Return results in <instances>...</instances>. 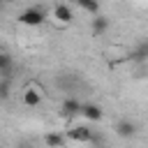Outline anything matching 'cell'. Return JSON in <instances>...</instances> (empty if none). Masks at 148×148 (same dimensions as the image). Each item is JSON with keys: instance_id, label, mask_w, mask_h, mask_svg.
Returning a JSON list of instances; mask_svg holds the SVG:
<instances>
[{"instance_id": "obj_2", "label": "cell", "mask_w": 148, "mask_h": 148, "mask_svg": "<svg viewBox=\"0 0 148 148\" xmlns=\"http://www.w3.org/2000/svg\"><path fill=\"white\" fill-rule=\"evenodd\" d=\"M23 104H25V106H30V109L39 106V104H42V90H39V88H35V86L25 88V90H23Z\"/></svg>"}, {"instance_id": "obj_16", "label": "cell", "mask_w": 148, "mask_h": 148, "mask_svg": "<svg viewBox=\"0 0 148 148\" xmlns=\"http://www.w3.org/2000/svg\"><path fill=\"white\" fill-rule=\"evenodd\" d=\"M0 148H2V146H0Z\"/></svg>"}, {"instance_id": "obj_10", "label": "cell", "mask_w": 148, "mask_h": 148, "mask_svg": "<svg viewBox=\"0 0 148 148\" xmlns=\"http://www.w3.org/2000/svg\"><path fill=\"white\" fill-rule=\"evenodd\" d=\"M9 72H12V56L0 51V74H2V79H9Z\"/></svg>"}, {"instance_id": "obj_8", "label": "cell", "mask_w": 148, "mask_h": 148, "mask_svg": "<svg viewBox=\"0 0 148 148\" xmlns=\"http://www.w3.org/2000/svg\"><path fill=\"white\" fill-rule=\"evenodd\" d=\"M44 146H46V148H62V146H65V136L58 134V132H49V134L44 136Z\"/></svg>"}, {"instance_id": "obj_1", "label": "cell", "mask_w": 148, "mask_h": 148, "mask_svg": "<svg viewBox=\"0 0 148 148\" xmlns=\"http://www.w3.org/2000/svg\"><path fill=\"white\" fill-rule=\"evenodd\" d=\"M44 12L42 9H37V7H30V9H25V12H21L18 14V23H23V25H30V28H37V25H42L44 23Z\"/></svg>"}, {"instance_id": "obj_9", "label": "cell", "mask_w": 148, "mask_h": 148, "mask_svg": "<svg viewBox=\"0 0 148 148\" xmlns=\"http://www.w3.org/2000/svg\"><path fill=\"white\" fill-rule=\"evenodd\" d=\"M90 30H92V35H104V32L109 30V21H106L104 16H95V18H92Z\"/></svg>"}, {"instance_id": "obj_7", "label": "cell", "mask_w": 148, "mask_h": 148, "mask_svg": "<svg viewBox=\"0 0 148 148\" xmlns=\"http://www.w3.org/2000/svg\"><path fill=\"white\" fill-rule=\"evenodd\" d=\"M116 134H118V136H125V139H127V136H134V134H136V125L130 123V120H120V123L116 125Z\"/></svg>"}, {"instance_id": "obj_14", "label": "cell", "mask_w": 148, "mask_h": 148, "mask_svg": "<svg viewBox=\"0 0 148 148\" xmlns=\"http://www.w3.org/2000/svg\"><path fill=\"white\" fill-rule=\"evenodd\" d=\"M5 2H14V0H5Z\"/></svg>"}, {"instance_id": "obj_5", "label": "cell", "mask_w": 148, "mask_h": 148, "mask_svg": "<svg viewBox=\"0 0 148 148\" xmlns=\"http://www.w3.org/2000/svg\"><path fill=\"white\" fill-rule=\"evenodd\" d=\"M67 139H72V141H90L92 139V132L86 125H79V127L67 130Z\"/></svg>"}, {"instance_id": "obj_12", "label": "cell", "mask_w": 148, "mask_h": 148, "mask_svg": "<svg viewBox=\"0 0 148 148\" xmlns=\"http://www.w3.org/2000/svg\"><path fill=\"white\" fill-rule=\"evenodd\" d=\"M9 97V79H2L0 81V99H7Z\"/></svg>"}, {"instance_id": "obj_6", "label": "cell", "mask_w": 148, "mask_h": 148, "mask_svg": "<svg viewBox=\"0 0 148 148\" xmlns=\"http://www.w3.org/2000/svg\"><path fill=\"white\" fill-rule=\"evenodd\" d=\"M60 111H62V116H65V118L79 116V113H81V102H76L74 97H69V99H65V102H62Z\"/></svg>"}, {"instance_id": "obj_11", "label": "cell", "mask_w": 148, "mask_h": 148, "mask_svg": "<svg viewBox=\"0 0 148 148\" xmlns=\"http://www.w3.org/2000/svg\"><path fill=\"white\" fill-rule=\"evenodd\" d=\"M76 5H79L81 9H86V12H90V14H95V16H97V9H99L97 0H76Z\"/></svg>"}, {"instance_id": "obj_13", "label": "cell", "mask_w": 148, "mask_h": 148, "mask_svg": "<svg viewBox=\"0 0 148 148\" xmlns=\"http://www.w3.org/2000/svg\"><path fill=\"white\" fill-rule=\"evenodd\" d=\"M132 58H134V60H139V62H141V60H143V58H146V44H141V46H139V49H136V51H134V53H132Z\"/></svg>"}, {"instance_id": "obj_4", "label": "cell", "mask_w": 148, "mask_h": 148, "mask_svg": "<svg viewBox=\"0 0 148 148\" xmlns=\"http://www.w3.org/2000/svg\"><path fill=\"white\" fill-rule=\"evenodd\" d=\"M53 18H56L58 23H62V25H69L72 18H74V14H72V9H69L67 5H56V7H53Z\"/></svg>"}, {"instance_id": "obj_15", "label": "cell", "mask_w": 148, "mask_h": 148, "mask_svg": "<svg viewBox=\"0 0 148 148\" xmlns=\"http://www.w3.org/2000/svg\"><path fill=\"white\" fill-rule=\"evenodd\" d=\"M74 2H76V0H74Z\"/></svg>"}, {"instance_id": "obj_3", "label": "cell", "mask_w": 148, "mask_h": 148, "mask_svg": "<svg viewBox=\"0 0 148 148\" xmlns=\"http://www.w3.org/2000/svg\"><path fill=\"white\" fill-rule=\"evenodd\" d=\"M81 116H83L86 120L97 123V120H102L104 111H102V106H99V104H81Z\"/></svg>"}]
</instances>
